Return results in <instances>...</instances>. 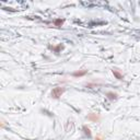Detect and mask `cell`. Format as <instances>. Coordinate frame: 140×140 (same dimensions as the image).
Segmentation results:
<instances>
[{"label":"cell","instance_id":"cell-5","mask_svg":"<svg viewBox=\"0 0 140 140\" xmlns=\"http://www.w3.org/2000/svg\"><path fill=\"white\" fill-rule=\"evenodd\" d=\"M86 70H79V71H76L73 72V77H83L86 75Z\"/></svg>","mask_w":140,"mask_h":140},{"label":"cell","instance_id":"cell-3","mask_svg":"<svg viewBox=\"0 0 140 140\" xmlns=\"http://www.w3.org/2000/svg\"><path fill=\"white\" fill-rule=\"evenodd\" d=\"M112 72H113V75H114V77H115V78L117 79V80H121V81H122V80H124V76H123L117 69H113Z\"/></svg>","mask_w":140,"mask_h":140},{"label":"cell","instance_id":"cell-1","mask_svg":"<svg viewBox=\"0 0 140 140\" xmlns=\"http://www.w3.org/2000/svg\"><path fill=\"white\" fill-rule=\"evenodd\" d=\"M64 92H65V88H62V86H56V88H54L52 90L51 95H52L53 99H59L62 94H64Z\"/></svg>","mask_w":140,"mask_h":140},{"label":"cell","instance_id":"cell-4","mask_svg":"<svg viewBox=\"0 0 140 140\" xmlns=\"http://www.w3.org/2000/svg\"><path fill=\"white\" fill-rule=\"evenodd\" d=\"M106 96H107L108 100H111V101H114V100L117 99V93H114V92H107L106 93Z\"/></svg>","mask_w":140,"mask_h":140},{"label":"cell","instance_id":"cell-6","mask_svg":"<svg viewBox=\"0 0 140 140\" xmlns=\"http://www.w3.org/2000/svg\"><path fill=\"white\" fill-rule=\"evenodd\" d=\"M82 129H83V131H84V134L88 136V137H91L92 136V132H91V129H90L88 126H83L82 127Z\"/></svg>","mask_w":140,"mask_h":140},{"label":"cell","instance_id":"cell-8","mask_svg":"<svg viewBox=\"0 0 140 140\" xmlns=\"http://www.w3.org/2000/svg\"><path fill=\"white\" fill-rule=\"evenodd\" d=\"M62 48H64V46H62V45L60 44V45H58L57 47H55V48H54V51H55L56 53H59V52H60V49H62Z\"/></svg>","mask_w":140,"mask_h":140},{"label":"cell","instance_id":"cell-9","mask_svg":"<svg viewBox=\"0 0 140 140\" xmlns=\"http://www.w3.org/2000/svg\"><path fill=\"white\" fill-rule=\"evenodd\" d=\"M95 140H103V138H102V136L101 135H98L95 137Z\"/></svg>","mask_w":140,"mask_h":140},{"label":"cell","instance_id":"cell-2","mask_svg":"<svg viewBox=\"0 0 140 140\" xmlns=\"http://www.w3.org/2000/svg\"><path fill=\"white\" fill-rule=\"evenodd\" d=\"M86 118H88L89 121L93 122V123L100 122V115L99 114H95V113H91V114H89L88 116H86Z\"/></svg>","mask_w":140,"mask_h":140},{"label":"cell","instance_id":"cell-7","mask_svg":"<svg viewBox=\"0 0 140 140\" xmlns=\"http://www.w3.org/2000/svg\"><path fill=\"white\" fill-rule=\"evenodd\" d=\"M64 22H65V20H61V19H57V20H55V26H61L62 24H64Z\"/></svg>","mask_w":140,"mask_h":140}]
</instances>
